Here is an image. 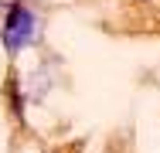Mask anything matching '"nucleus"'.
<instances>
[{
  "label": "nucleus",
  "instance_id": "nucleus-1",
  "mask_svg": "<svg viewBox=\"0 0 160 153\" xmlns=\"http://www.w3.org/2000/svg\"><path fill=\"white\" fill-rule=\"evenodd\" d=\"M31 34H34V14L28 7H10V14L3 17V31H0L3 44L10 51H17L31 41Z\"/></svg>",
  "mask_w": 160,
  "mask_h": 153
}]
</instances>
